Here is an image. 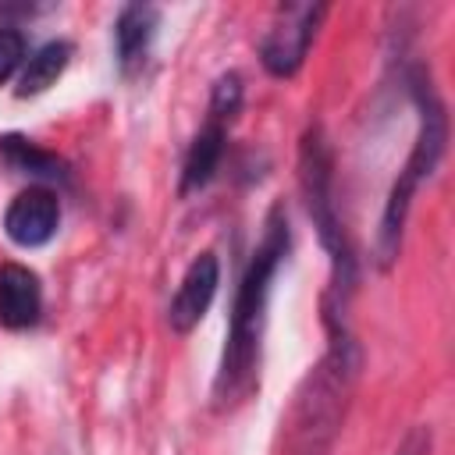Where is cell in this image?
Masks as SVG:
<instances>
[{
	"label": "cell",
	"mask_w": 455,
	"mask_h": 455,
	"mask_svg": "<svg viewBox=\"0 0 455 455\" xmlns=\"http://www.w3.org/2000/svg\"><path fill=\"white\" fill-rule=\"evenodd\" d=\"M0 160L14 171V174H25V178H32V181H68V167H64V160L60 156H53V153H46V149H39L36 142H28V139H21V135H4L0 139Z\"/></svg>",
	"instance_id": "8fae6325"
},
{
	"label": "cell",
	"mask_w": 455,
	"mask_h": 455,
	"mask_svg": "<svg viewBox=\"0 0 455 455\" xmlns=\"http://www.w3.org/2000/svg\"><path fill=\"white\" fill-rule=\"evenodd\" d=\"M355 370H359V348L352 341L348 331L331 334V348L323 355V363L306 377L299 402H295V419H291V451L288 455H327L352 384H355Z\"/></svg>",
	"instance_id": "3957f363"
},
{
	"label": "cell",
	"mask_w": 455,
	"mask_h": 455,
	"mask_svg": "<svg viewBox=\"0 0 455 455\" xmlns=\"http://www.w3.org/2000/svg\"><path fill=\"white\" fill-rule=\"evenodd\" d=\"M25 64V36L11 25L0 28V85Z\"/></svg>",
	"instance_id": "5bb4252c"
},
{
	"label": "cell",
	"mask_w": 455,
	"mask_h": 455,
	"mask_svg": "<svg viewBox=\"0 0 455 455\" xmlns=\"http://www.w3.org/2000/svg\"><path fill=\"white\" fill-rule=\"evenodd\" d=\"M412 92H416V107H419V132L412 142V153L405 160V167L398 171L387 203H384V217H380V231H377V263L391 267L402 245V231H405V217L412 206V196L419 192V185L434 174V167L441 164L444 142H448V117L441 100L434 96L430 82H423V75L412 78Z\"/></svg>",
	"instance_id": "277c9868"
},
{
	"label": "cell",
	"mask_w": 455,
	"mask_h": 455,
	"mask_svg": "<svg viewBox=\"0 0 455 455\" xmlns=\"http://www.w3.org/2000/svg\"><path fill=\"white\" fill-rule=\"evenodd\" d=\"M160 25V11L153 4H128L121 7L117 21H114V50H117V64L124 75H132L135 68H142L149 43L156 36Z\"/></svg>",
	"instance_id": "9c48e42d"
},
{
	"label": "cell",
	"mask_w": 455,
	"mask_h": 455,
	"mask_svg": "<svg viewBox=\"0 0 455 455\" xmlns=\"http://www.w3.org/2000/svg\"><path fill=\"white\" fill-rule=\"evenodd\" d=\"M57 224H60V199L50 185H28L4 210V231L21 249L46 245L57 235Z\"/></svg>",
	"instance_id": "8992f818"
},
{
	"label": "cell",
	"mask_w": 455,
	"mask_h": 455,
	"mask_svg": "<svg viewBox=\"0 0 455 455\" xmlns=\"http://www.w3.org/2000/svg\"><path fill=\"white\" fill-rule=\"evenodd\" d=\"M217 284H220V263L213 252H199L188 270L181 274V284L171 299V309H167V320L178 334H188L192 327H199V320L206 316V309L213 306V295H217Z\"/></svg>",
	"instance_id": "52a82bcc"
},
{
	"label": "cell",
	"mask_w": 455,
	"mask_h": 455,
	"mask_svg": "<svg viewBox=\"0 0 455 455\" xmlns=\"http://www.w3.org/2000/svg\"><path fill=\"white\" fill-rule=\"evenodd\" d=\"M224 142H228V128L220 121H206L188 153H185V164H181V196H192L199 192L220 167V156H224Z\"/></svg>",
	"instance_id": "30bf717a"
},
{
	"label": "cell",
	"mask_w": 455,
	"mask_h": 455,
	"mask_svg": "<svg viewBox=\"0 0 455 455\" xmlns=\"http://www.w3.org/2000/svg\"><path fill=\"white\" fill-rule=\"evenodd\" d=\"M288 217L281 206L270 210L267 231L242 274V284L235 291L231 306V323H228V345L220 355V370L213 380V398L217 405H235L242 395H249L256 380V363H259V334H263V316H267V299H270V281L277 267L288 256Z\"/></svg>",
	"instance_id": "6da1fadb"
},
{
	"label": "cell",
	"mask_w": 455,
	"mask_h": 455,
	"mask_svg": "<svg viewBox=\"0 0 455 455\" xmlns=\"http://www.w3.org/2000/svg\"><path fill=\"white\" fill-rule=\"evenodd\" d=\"M39 313H43V284L36 270L21 263H4L0 267V327L25 331L39 320Z\"/></svg>",
	"instance_id": "ba28073f"
},
{
	"label": "cell",
	"mask_w": 455,
	"mask_h": 455,
	"mask_svg": "<svg viewBox=\"0 0 455 455\" xmlns=\"http://www.w3.org/2000/svg\"><path fill=\"white\" fill-rule=\"evenodd\" d=\"M68 60H71V43H68V39H50V43H43V46L25 60V68H21V75H18V96H39V92H46V89L64 75Z\"/></svg>",
	"instance_id": "7c38bea8"
},
{
	"label": "cell",
	"mask_w": 455,
	"mask_h": 455,
	"mask_svg": "<svg viewBox=\"0 0 455 455\" xmlns=\"http://www.w3.org/2000/svg\"><path fill=\"white\" fill-rule=\"evenodd\" d=\"M299 181L306 196V210L313 217V228L320 235V245L331 252V288L323 299V320L331 334L345 331V306L355 284V259L334 206V181H331V153L320 135V128L306 132L302 139V156H299Z\"/></svg>",
	"instance_id": "7a4b0ae2"
},
{
	"label": "cell",
	"mask_w": 455,
	"mask_h": 455,
	"mask_svg": "<svg viewBox=\"0 0 455 455\" xmlns=\"http://www.w3.org/2000/svg\"><path fill=\"white\" fill-rule=\"evenodd\" d=\"M238 110H242V78L235 71H228V75H220L213 82V92H210V121L228 124Z\"/></svg>",
	"instance_id": "4fadbf2b"
},
{
	"label": "cell",
	"mask_w": 455,
	"mask_h": 455,
	"mask_svg": "<svg viewBox=\"0 0 455 455\" xmlns=\"http://www.w3.org/2000/svg\"><path fill=\"white\" fill-rule=\"evenodd\" d=\"M327 14L323 4H281L274 11L270 28L259 39V60L270 75L288 78L302 68L309 43L320 28V18Z\"/></svg>",
	"instance_id": "5b68a950"
}]
</instances>
